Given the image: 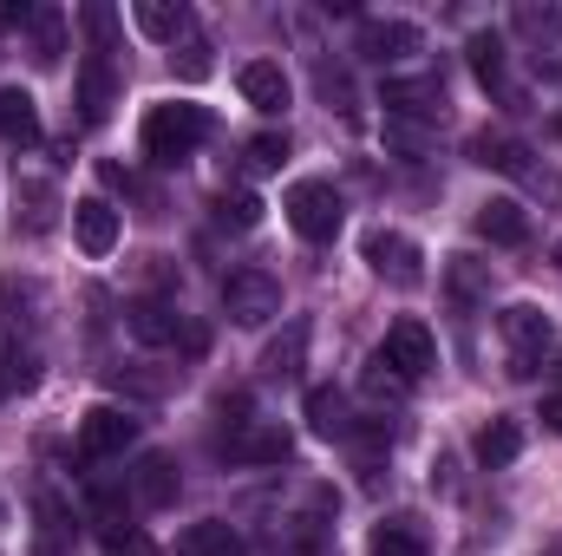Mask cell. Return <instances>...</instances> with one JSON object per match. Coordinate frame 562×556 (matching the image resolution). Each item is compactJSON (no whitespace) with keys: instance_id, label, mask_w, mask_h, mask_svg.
Listing matches in <instances>:
<instances>
[{"instance_id":"cell-6","label":"cell","mask_w":562,"mask_h":556,"mask_svg":"<svg viewBox=\"0 0 562 556\" xmlns=\"http://www.w3.org/2000/svg\"><path fill=\"white\" fill-rule=\"evenodd\" d=\"M360 256H367V269H373V276L393 281V288H419V281H425L419 243H413V236H400V230H373V236L360 243Z\"/></svg>"},{"instance_id":"cell-34","label":"cell","mask_w":562,"mask_h":556,"mask_svg":"<svg viewBox=\"0 0 562 556\" xmlns=\"http://www.w3.org/2000/svg\"><path fill=\"white\" fill-rule=\"evenodd\" d=\"M177 73H183V79H210V40H183Z\"/></svg>"},{"instance_id":"cell-10","label":"cell","mask_w":562,"mask_h":556,"mask_svg":"<svg viewBox=\"0 0 562 556\" xmlns=\"http://www.w3.org/2000/svg\"><path fill=\"white\" fill-rule=\"evenodd\" d=\"M125 327L138 334L144 347H177L183 341V314H177V301H164V294H144L125 308Z\"/></svg>"},{"instance_id":"cell-24","label":"cell","mask_w":562,"mask_h":556,"mask_svg":"<svg viewBox=\"0 0 562 556\" xmlns=\"http://www.w3.org/2000/svg\"><path fill=\"white\" fill-rule=\"evenodd\" d=\"M367 551L373 556H431V544H425V531L413 518H386V524H373Z\"/></svg>"},{"instance_id":"cell-5","label":"cell","mask_w":562,"mask_h":556,"mask_svg":"<svg viewBox=\"0 0 562 556\" xmlns=\"http://www.w3.org/2000/svg\"><path fill=\"white\" fill-rule=\"evenodd\" d=\"M373 360H380L393 380H406V387H413V380H425V374H431V360H438V341L425 334V321H393Z\"/></svg>"},{"instance_id":"cell-4","label":"cell","mask_w":562,"mask_h":556,"mask_svg":"<svg viewBox=\"0 0 562 556\" xmlns=\"http://www.w3.org/2000/svg\"><path fill=\"white\" fill-rule=\"evenodd\" d=\"M223 314H229L236 327H262V321H276L281 314V281L262 276V269H236V276H223Z\"/></svg>"},{"instance_id":"cell-16","label":"cell","mask_w":562,"mask_h":556,"mask_svg":"<svg viewBox=\"0 0 562 556\" xmlns=\"http://www.w3.org/2000/svg\"><path fill=\"white\" fill-rule=\"evenodd\" d=\"M517 452H524V425H517V419H491V425H477V438H471V458H477L484 471L517 465Z\"/></svg>"},{"instance_id":"cell-11","label":"cell","mask_w":562,"mask_h":556,"mask_svg":"<svg viewBox=\"0 0 562 556\" xmlns=\"http://www.w3.org/2000/svg\"><path fill=\"white\" fill-rule=\"evenodd\" d=\"M72 236H79L86 256H112L119 249V210L105 197H79L72 203Z\"/></svg>"},{"instance_id":"cell-36","label":"cell","mask_w":562,"mask_h":556,"mask_svg":"<svg viewBox=\"0 0 562 556\" xmlns=\"http://www.w3.org/2000/svg\"><path fill=\"white\" fill-rule=\"evenodd\" d=\"M99 177H105V184H112V190H125V197H132V190H138V177H132V170H125V164H99Z\"/></svg>"},{"instance_id":"cell-38","label":"cell","mask_w":562,"mask_h":556,"mask_svg":"<svg viewBox=\"0 0 562 556\" xmlns=\"http://www.w3.org/2000/svg\"><path fill=\"white\" fill-rule=\"evenodd\" d=\"M543 425H550V432H562V393H550V400H543Z\"/></svg>"},{"instance_id":"cell-14","label":"cell","mask_w":562,"mask_h":556,"mask_svg":"<svg viewBox=\"0 0 562 556\" xmlns=\"http://www.w3.org/2000/svg\"><path fill=\"white\" fill-rule=\"evenodd\" d=\"M236 86H243V99H249L256 112H288V99H294V86H288V73H281L276 59H249V66L236 73Z\"/></svg>"},{"instance_id":"cell-21","label":"cell","mask_w":562,"mask_h":556,"mask_svg":"<svg viewBox=\"0 0 562 556\" xmlns=\"http://www.w3.org/2000/svg\"><path fill=\"white\" fill-rule=\"evenodd\" d=\"M301 360H307V321H288L276 341L262 347V374H269V380H294Z\"/></svg>"},{"instance_id":"cell-30","label":"cell","mask_w":562,"mask_h":556,"mask_svg":"<svg viewBox=\"0 0 562 556\" xmlns=\"http://www.w3.org/2000/svg\"><path fill=\"white\" fill-rule=\"evenodd\" d=\"M243 164H249L256 177H269V170H281V164H288V132H262V138H249V151H243Z\"/></svg>"},{"instance_id":"cell-22","label":"cell","mask_w":562,"mask_h":556,"mask_svg":"<svg viewBox=\"0 0 562 556\" xmlns=\"http://www.w3.org/2000/svg\"><path fill=\"white\" fill-rule=\"evenodd\" d=\"M53 223H59V190H53L46 177H26V184H20V230H26V236H46Z\"/></svg>"},{"instance_id":"cell-2","label":"cell","mask_w":562,"mask_h":556,"mask_svg":"<svg viewBox=\"0 0 562 556\" xmlns=\"http://www.w3.org/2000/svg\"><path fill=\"white\" fill-rule=\"evenodd\" d=\"M497 334H504V347H510V374H517V380H537L543 360L557 354V327H550V314L530 308V301L504 308V314H497Z\"/></svg>"},{"instance_id":"cell-3","label":"cell","mask_w":562,"mask_h":556,"mask_svg":"<svg viewBox=\"0 0 562 556\" xmlns=\"http://www.w3.org/2000/svg\"><path fill=\"white\" fill-rule=\"evenodd\" d=\"M288 223H294V236H307V243H334L340 236V223H347V203H340V190L327 184V177H301L294 190H288Z\"/></svg>"},{"instance_id":"cell-33","label":"cell","mask_w":562,"mask_h":556,"mask_svg":"<svg viewBox=\"0 0 562 556\" xmlns=\"http://www.w3.org/2000/svg\"><path fill=\"white\" fill-rule=\"evenodd\" d=\"M0 374H7V387H33L40 380L33 354H20V347H0Z\"/></svg>"},{"instance_id":"cell-23","label":"cell","mask_w":562,"mask_h":556,"mask_svg":"<svg viewBox=\"0 0 562 556\" xmlns=\"http://www.w3.org/2000/svg\"><path fill=\"white\" fill-rule=\"evenodd\" d=\"M307 425H314L321 438H353L347 393H340V387H314V393H307Z\"/></svg>"},{"instance_id":"cell-40","label":"cell","mask_w":562,"mask_h":556,"mask_svg":"<svg viewBox=\"0 0 562 556\" xmlns=\"http://www.w3.org/2000/svg\"><path fill=\"white\" fill-rule=\"evenodd\" d=\"M557 380H562V347H557Z\"/></svg>"},{"instance_id":"cell-27","label":"cell","mask_w":562,"mask_h":556,"mask_svg":"<svg viewBox=\"0 0 562 556\" xmlns=\"http://www.w3.org/2000/svg\"><path fill=\"white\" fill-rule=\"evenodd\" d=\"M445 288H451V301H458V308H471V301L491 288V269H484L477 256H451V263H445Z\"/></svg>"},{"instance_id":"cell-8","label":"cell","mask_w":562,"mask_h":556,"mask_svg":"<svg viewBox=\"0 0 562 556\" xmlns=\"http://www.w3.org/2000/svg\"><path fill=\"white\" fill-rule=\"evenodd\" d=\"M380 105L386 119H445V79L438 73H419V79H386L380 86Z\"/></svg>"},{"instance_id":"cell-26","label":"cell","mask_w":562,"mask_h":556,"mask_svg":"<svg viewBox=\"0 0 562 556\" xmlns=\"http://www.w3.org/2000/svg\"><path fill=\"white\" fill-rule=\"evenodd\" d=\"M464 53H471V73H477L491 92H504V33H491V26H484V33H471V40H464Z\"/></svg>"},{"instance_id":"cell-32","label":"cell","mask_w":562,"mask_h":556,"mask_svg":"<svg viewBox=\"0 0 562 556\" xmlns=\"http://www.w3.org/2000/svg\"><path fill=\"white\" fill-rule=\"evenodd\" d=\"M223 551H236V531L229 524H196L183 537V556H223Z\"/></svg>"},{"instance_id":"cell-39","label":"cell","mask_w":562,"mask_h":556,"mask_svg":"<svg viewBox=\"0 0 562 556\" xmlns=\"http://www.w3.org/2000/svg\"><path fill=\"white\" fill-rule=\"evenodd\" d=\"M7 393H13V387H7V374H0V400H7Z\"/></svg>"},{"instance_id":"cell-42","label":"cell","mask_w":562,"mask_h":556,"mask_svg":"<svg viewBox=\"0 0 562 556\" xmlns=\"http://www.w3.org/2000/svg\"><path fill=\"white\" fill-rule=\"evenodd\" d=\"M557 132H562V119H557Z\"/></svg>"},{"instance_id":"cell-25","label":"cell","mask_w":562,"mask_h":556,"mask_svg":"<svg viewBox=\"0 0 562 556\" xmlns=\"http://www.w3.org/2000/svg\"><path fill=\"white\" fill-rule=\"evenodd\" d=\"M132 20H138V33L164 40V46H177V40L190 33V13H183V7H170V0H138V7H132Z\"/></svg>"},{"instance_id":"cell-19","label":"cell","mask_w":562,"mask_h":556,"mask_svg":"<svg viewBox=\"0 0 562 556\" xmlns=\"http://www.w3.org/2000/svg\"><path fill=\"white\" fill-rule=\"evenodd\" d=\"M471 164L504 170V177H530V151L510 138V132H477V138H471Z\"/></svg>"},{"instance_id":"cell-13","label":"cell","mask_w":562,"mask_h":556,"mask_svg":"<svg viewBox=\"0 0 562 556\" xmlns=\"http://www.w3.org/2000/svg\"><path fill=\"white\" fill-rule=\"evenodd\" d=\"M112 105H119V73H112V59H86V66H79V119H86V125H105Z\"/></svg>"},{"instance_id":"cell-1","label":"cell","mask_w":562,"mask_h":556,"mask_svg":"<svg viewBox=\"0 0 562 556\" xmlns=\"http://www.w3.org/2000/svg\"><path fill=\"white\" fill-rule=\"evenodd\" d=\"M144 157L150 164H164V170H177V164H190L196 157V144L210 138V112L203 105H190V99H164V105H150L144 112Z\"/></svg>"},{"instance_id":"cell-29","label":"cell","mask_w":562,"mask_h":556,"mask_svg":"<svg viewBox=\"0 0 562 556\" xmlns=\"http://www.w3.org/2000/svg\"><path fill=\"white\" fill-rule=\"evenodd\" d=\"M79 26H86V40H92V59H105L112 40H119V13H112L105 0H92V7H79Z\"/></svg>"},{"instance_id":"cell-12","label":"cell","mask_w":562,"mask_h":556,"mask_svg":"<svg viewBox=\"0 0 562 556\" xmlns=\"http://www.w3.org/2000/svg\"><path fill=\"white\" fill-rule=\"evenodd\" d=\"M477 236L484 243H497V249H524L530 243V216H524V203H510V197H491V203H477Z\"/></svg>"},{"instance_id":"cell-20","label":"cell","mask_w":562,"mask_h":556,"mask_svg":"<svg viewBox=\"0 0 562 556\" xmlns=\"http://www.w3.org/2000/svg\"><path fill=\"white\" fill-rule=\"evenodd\" d=\"M0 138L7 144H40V105L20 86H0Z\"/></svg>"},{"instance_id":"cell-7","label":"cell","mask_w":562,"mask_h":556,"mask_svg":"<svg viewBox=\"0 0 562 556\" xmlns=\"http://www.w3.org/2000/svg\"><path fill=\"white\" fill-rule=\"evenodd\" d=\"M132 445H138V419L125 407H92L79 419V452L86 458H125Z\"/></svg>"},{"instance_id":"cell-37","label":"cell","mask_w":562,"mask_h":556,"mask_svg":"<svg viewBox=\"0 0 562 556\" xmlns=\"http://www.w3.org/2000/svg\"><path fill=\"white\" fill-rule=\"evenodd\" d=\"M26 20H33L26 0H0V26H26Z\"/></svg>"},{"instance_id":"cell-35","label":"cell","mask_w":562,"mask_h":556,"mask_svg":"<svg viewBox=\"0 0 562 556\" xmlns=\"http://www.w3.org/2000/svg\"><path fill=\"white\" fill-rule=\"evenodd\" d=\"M367 393H373V400H400V393H406V380H393V374L373 360V367H367Z\"/></svg>"},{"instance_id":"cell-17","label":"cell","mask_w":562,"mask_h":556,"mask_svg":"<svg viewBox=\"0 0 562 556\" xmlns=\"http://www.w3.org/2000/svg\"><path fill=\"white\" fill-rule=\"evenodd\" d=\"M26 59L33 66H59L66 59V13L59 7H33V20H26Z\"/></svg>"},{"instance_id":"cell-9","label":"cell","mask_w":562,"mask_h":556,"mask_svg":"<svg viewBox=\"0 0 562 556\" xmlns=\"http://www.w3.org/2000/svg\"><path fill=\"white\" fill-rule=\"evenodd\" d=\"M425 46V33L413 20H360V53L373 59V66H400V59H413Z\"/></svg>"},{"instance_id":"cell-15","label":"cell","mask_w":562,"mask_h":556,"mask_svg":"<svg viewBox=\"0 0 562 556\" xmlns=\"http://www.w3.org/2000/svg\"><path fill=\"white\" fill-rule=\"evenodd\" d=\"M223 452H229L236 465H281V458H288V432L249 419L243 432H229V438H223Z\"/></svg>"},{"instance_id":"cell-18","label":"cell","mask_w":562,"mask_h":556,"mask_svg":"<svg viewBox=\"0 0 562 556\" xmlns=\"http://www.w3.org/2000/svg\"><path fill=\"white\" fill-rule=\"evenodd\" d=\"M132 491H138L144 511H164V504H177V465H170L164 452H144L138 471H132Z\"/></svg>"},{"instance_id":"cell-41","label":"cell","mask_w":562,"mask_h":556,"mask_svg":"<svg viewBox=\"0 0 562 556\" xmlns=\"http://www.w3.org/2000/svg\"><path fill=\"white\" fill-rule=\"evenodd\" d=\"M223 556H243V551H223Z\"/></svg>"},{"instance_id":"cell-31","label":"cell","mask_w":562,"mask_h":556,"mask_svg":"<svg viewBox=\"0 0 562 556\" xmlns=\"http://www.w3.org/2000/svg\"><path fill=\"white\" fill-rule=\"evenodd\" d=\"M99 551H105V556H157V544L144 537L138 524H105V537H99Z\"/></svg>"},{"instance_id":"cell-28","label":"cell","mask_w":562,"mask_h":556,"mask_svg":"<svg viewBox=\"0 0 562 556\" xmlns=\"http://www.w3.org/2000/svg\"><path fill=\"white\" fill-rule=\"evenodd\" d=\"M210 210H216L223 230H256V223H262V197H256V190H216Z\"/></svg>"}]
</instances>
